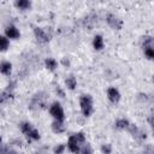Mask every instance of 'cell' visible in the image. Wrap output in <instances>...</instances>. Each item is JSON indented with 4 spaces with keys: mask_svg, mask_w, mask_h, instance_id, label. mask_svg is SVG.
<instances>
[{
    "mask_svg": "<svg viewBox=\"0 0 154 154\" xmlns=\"http://www.w3.org/2000/svg\"><path fill=\"white\" fill-rule=\"evenodd\" d=\"M78 102H79V109H81L82 116L85 117V118H89L95 111L93 96L90 94H85V93L81 94L79 99H78Z\"/></svg>",
    "mask_w": 154,
    "mask_h": 154,
    "instance_id": "obj_1",
    "label": "cell"
},
{
    "mask_svg": "<svg viewBox=\"0 0 154 154\" xmlns=\"http://www.w3.org/2000/svg\"><path fill=\"white\" fill-rule=\"evenodd\" d=\"M48 112H49L51 117L53 118V120H58V122L65 120V111H64V107L61 106V103L59 101L51 102L48 105Z\"/></svg>",
    "mask_w": 154,
    "mask_h": 154,
    "instance_id": "obj_2",
    "label": "cell"
},
{
    "mask_svg": "<svg viewBox=\"0 0 154 154\" xmlns=\"http://www.w3.org/2000/svg\"><path fill=\"white\" fill-rule=\"evenodd\" d=\"M105 20H106L107 25L113 30H122L123 29V25H124L123 19L120 17L116 16L114 13H107Z\"/></svg>",
    "mask_w": 154,
    "mask_h": 154,
    "instance_id": "obj_3",
    "label": "cell"
},
{
    "mask_svg": "<svg viewBox=\"0 0 154 154\" xmlns=\"http://www.w3.org/2000/svg\"><path fill=\"white\" fill-rule=\"evenodd\" d=\"M34 36L40 43H47L51 41V37H52V35L48 32V30L45 28H41V26L34 28Z\"/></svg>",
    "mask_w": 154,
    "mask_h": 154,
    "instance_id": "obj_4",
    "label": "cell"
},
{
    "mask_svg": "<svg viewBox=\"0 0 154 154\" xmlns=\"http://www.w3.org/2000/svg\"><path fill=\"white\" fill-rule=\"evenodd\" d=\"M4 35L10 40V41H14V40H19L20 38V30L14 25V24H8L5 26V31Z\"/></svg>",
    "mask_w": 154,
    "mask_h": 154,
    "instance_id": "obj_5",
    "label": "cell"
},
{
    "mask_svg": "<svg viewBox=\"0 0 154 154\" xmlns=\"http://www.w3.org/2000/svg\"><path fill=\"white\" fill-rule=\"evenodd\" d=\"M106 96H107L108 101H109L111 103H114V105L118 103V102L120 101V99H122V94H120L119 89H118L117 87H113V85H111V87L107 88V90H106Z\"/></svg>",
    "mask_w": 154,
    "mask_h": 154,
    "instance_id": "obj_6",
    "label": "cell"
},
{
    "mask_svg": "<svg viewBox=\"0 0 154 154\" xmlns=\"http://www.w3.org/2000/svg\"><path fill=\"white\" fill-rule=\"evenodd\" d=\"M66 149L71 153V154H79V149H81V143L76 140L75 135H70L67 138V142L65 143Z\"/></svg>",
    "mask_w": 154,
    "mask_h": 154,
    "instance_id": "obj_7",
    "label": "cell"
},
{
    "mask_svg": "<svg viewBox=\"0 0 154 154\" xmlns=\"http://www.w3.org/2000/svg\"><path fill=\"white\" fill-rule=\"evenodd\" d=\"M12 70H13V65L11 61L8 60H2L0 61V73L5 77H10L12 75Z\"/></svg>",
    "mask_w": 154,
    "mask_h": 154,
    "instance_id": "obj_8",
    "label": "cell"
},
{
    "mask_svg": "<svg viewBox=\"0 0 154 154\" xmlns=\"http://www.w3.org/2000/svg\"><path fill=\"white\" fill-rule=\"evenodd\" d=\"M91 46H93V48L95 49V51H102L103 48H105V38H103V36L101 35V34H96V35H94V37H93V41H91Z\"/></svg>",
    "mask_w": 154,
    "mask_h": 154,
    "instance_id": "obj_9",
    "label": "cell"
},
{
    "mask_svg": "<svg viewBox=\"0 0 154 154\" xmlns=\"http://www.w3.org/2000/svg\"><path fill=\"white\" fill-rule=\"evenodd\" d=\"M130 122L129 119H126L125 117H119L116 122H114V128L119 131H124V130H128L129 126H130Z\"/></svg>",
    "mask_w": 154,
    "mask_h": 154,
    "instance_id": "obj_10",
    "label": "cell"
},
{
    "mask_svg": "<svg viewBox=\"0 0 154 154\" xmlns=\"http://www.w3.org/2000/svg\"><path fill=\"white\" fill-rule=\"evenodd\" d=\"M51 129L54 134L57 135H60V134H64L66 131V126L64 124V122H58V120H53L52 124H51Z\"/></svg>",
    "mask_w": 154,
    "mask_h": 154,
    "instance_id": "obj_11",
    "label": "cell"
},
{
    "mask_svg": "<svg viewBox=\"0 0 154 154\" xmlns=\"http://www.w3.org/2000/svg\"><path fill=\"white\" fill-rule=\"evenodd\" d=\"M13 6L17 10H20V11H28V10L31 8L32 2L30 0H16L13 2Z\"/></svg>",
    "mask_w": 154,
    "mask_h": 154,
    "instance_id": "obj_12",
    "label": "cell"
},
{
    "mask_svg": "<svg viewBox=\"0 0 154 154\" xmlns=\"http://www.w3.org/2000/svg\"><path fill=\"white\" fill-rule=\"evenodd\" d=\"M43 64H45V67L48 70V71H55L57 69H58V66H59V63H58V60L55 59V58H53V57H48V58H46L45 59V61H43Z\"/></svg>",
    "mask_w": 154,
    "mask_h": 154,
    "instance_id": "obj_13",
    "label": "cell"
},
{
    "mask_svg": "<svg viewBox=\"0 0 154 154\" xmlns=\"http://www.w3.org/2000/svg\"><path fill=\"white\" fill-rule=\"evenodd\" d=\"M64 83H65V88H66L67 90H75V89L77 88V84H78L77 78H76L73 75H69V76L65 78Z\"/></svg>",
    "mask_w": 154,
    "mask_h": 154,
    "instance_id": "obj_14",
    "label": "cell"
},
{
    "mask_svg": "<svg viewBox=\"0 0 154 154\" xmlns=\"http://www.w3.org/2000/svg\"><path fill=\"white\" fill-rule=\"evenodd\" d=\"M25 137H26V140L29 141V142H36V141H38L40 138H41V135H40V131L34 126L28 134H25L24 135Z\"/></svg>",
    "mask_w": 154,
    "mask_h": 154,
    "instance_id": "obj_15",
    "label": "cell"
},
{
    "mask_svg": "<svg viewBox=\"0 0 154 154\" xmlns=\"http://www.w3.org/2000/svg\"><path fill=\"white\" fill-rule=\"evenodd\" d=\"M153 43H154V38H153L152 35H144V36L141 37V47H142V49L146 48V47H154Z\"/></svg>",
    "mask_w": 154,
    "mask_h": 154,
    "instance_id": "obj_16",
    "label": "cell"
},
{
    "mask_svg": "<svg viewBox=\"0 0 154 154\" xmlns=\"http://www.w3.org/2000/svg\"><path fill=\"white\" fill-rule=\"evenodd\" d=\"M18 126H19V130H20V132L23 134V135H25V134H28L32 128H34V125L30 123V122H26V120H24V122H20L19 124H18Z\"/></svg>",
    "mask_w": 154,
    "mask_h": 154,
    "instance_id": "obj_17",
    "label": "cell"
},
{
    "mask_svg": "<svg viewBox=\"0 0 154 154\" xmlns=\"http://www.w3.org/2000/svg\"><path fill=\"white\" fill-rule=\"evenodd\" d=\"M10 40L4 35L0 34V52H6L10 48Z\"/></svg>",
    "mask_w": 154,
    "mask_h": 154,
    "instance_id": "obj_18",
    "label": "cell"
},
{
    "mask_svg": "<svg viewBox=\"0 0 154 154\" xmlns=\"http://www.w3.org/2000/svg\"><path fill=\"white\" fill-rule=\"evenodd\" d=\"M79 154H94V149L91 144L89 142H85L84 144H82L79 149Z\"/></svg>",
    "mask_w": 154,
    "mask_h": 154,
    "instance_id": "obj_19",
    "label": "cell"
},
{
    "mask_svg": "<svg viewBox=\"0 0 154 154\" xmlns=\"http://www.w3.org/2000/svg\"><path fill=\"white\" fill-rule=\"evenodd\" d=\"M100 152H101V154H112L113 147L111 143H102L100 146Z\"/></svg>",
    "mask_w": 154,
    "mask_h": 154,
    "instance_id": "obj_20",
    "label": "cell"
},
{
    "mask_svg": "<svg viewBox=\"0 0 154 154\" xmlns=\"http://www.w3.org/2000/svg\"><path fill=\"white\" fill-rule=\"evenodd\" d=\"M143 54H144L146 59L153 60L154 59V47H146V48H143Z\"/></svg>",
    "mask_w": 154,
    "mask_h": 154,
    "instance_id": "obj_21",
    "label": "cell"
},
{
    "mask_svg": "<svg viewBox=\"0 0 154 154\" xmlns=\"http://www.w3.org/2000/svg\"><path fill=\"white\" fill-rule=\"evenodd\" d=\"M66 146L64 143H58L53 147V154H65Z\"/></svg>",
    "mask_w": 154,
    "mask_h": 154,
    "instance_id": "obj_22",
    "label": "cell"
},
{
    "mask_svg": "<svg viewBox=\"0 0 154 154\" xmlns=\"http://www.w3.org/2000/svg\"><path fill=\"white\" fill-rule=\"evenodd\" d=\"M73 135H75L76 140H77L81 144H84V143L87 142V137H85V134H84L83 131H77V132H75Z\"/></svg>",
    "mask_w": 154,
    "mask_h": 154,
    "instance_id": "obj_23",
    "label": "cell"
},
{
    "mask_svg": "<svg viewBox=\"0 0 154 154\" xmlns=\"http://www.w3.org/2000/svg\"><path fill=\"white\" fill-rule=\"evenodd\" d=\"M11 96H12V93H11V91H8V90H2V91L0 93V103L7 101Z\"/></svg>",
    "mask_w": 154,
    "mask_h": 154,
    "instance_id": "obj_24",
    "label": "cell"
},
{
    "mask_svg": "<svg viewBox=\"0 0 154 154\" xmlns=\"http://www.w3.org/2000/svg\"><path fill=\"white\" fill-rule=\"evenodd\" d=\"M143 153H144V154H153V147H152V144H150V143L144 144Z\"/></svg>",
    "mask_w": 154,
    "mask_h": 154,
    "instance_id": "obj_25",
    "label": "cell"
},
{
    "mask_svg": "<svg viewBox=\"0 0 154 154\" xmlns=\"http://www.w3.org/2000/svg\"><path fill=\"white\" fill-rule=\"evenodd\" d=\"M55 93L58 94V96H60V97H65V91L63 90V88H61L60 85H57V87H55Z\"/></svg>",
    "mask_w": 154,
    "mask_h": 154,
    "instance_id": "obj_26",
    "label": "cell"
},
{
    "mask_svg": "<svg viewBox=\"0 0 154 154\" xmlns=\"http://www.w3.org/2000/svg\"><path fill=\"white\" fill-rule=\"evenodd\" d=\"M8 150H10V149H8L7 147H4V146L0 147V154H7Z\"/></svg>",
    "mask_w": 154,
    "mask_h": 154,
    "instance_id": "obj_27",
    "label": "cell"
},
{
    "mask_svg": "<svg viewBox=\"0 0 154 154\" xmlns=\"http://www.w3.org/2000/svg\"><path fill=\"white\" fill-rule=\"evenodd\" d=\"M7 154H19V153H18V152H17V150H14V149H10V150H8V153H7Z\"/></svg>",
    "mask_w": 154,
    "mask_h": 154,
    "instance_id": "obj_28",
    "label": "cell"
},
{
    "mask_svg": "<svg viewBox=\"0 0 154 154\" xmlns=\"http://www.w3.org/2000/svg\"><path fill=\"white\" fill-rule=\"evenodd\" d=\"M2 146V137H1V135H0V147Z\"/></svg>",
    "mask_w": 154,
    "mask_h": 154,
    "instance_id": "obj_29",
    "label": "cell"
}]
</instances>
